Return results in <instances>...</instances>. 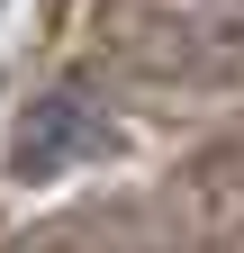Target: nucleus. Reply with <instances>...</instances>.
Here are the masks:
<instances>
[{
    "label": "nucleus",
    "instance_id": "1",
    "mask_svg": "<svg viewBox=\"0 0 244 253\" xmlns=\"http://www.w3.org/2000/svg\"><path fill=\"white\" fill-rule=\"evenodd\" d=\"M118 126L73 100V90H45V100H27L18 126H9V181H64L73 163H90V154H109Z\"/></svg>",
    "mask_w": 244,
    "mask_h": 253
}]
</instances>
